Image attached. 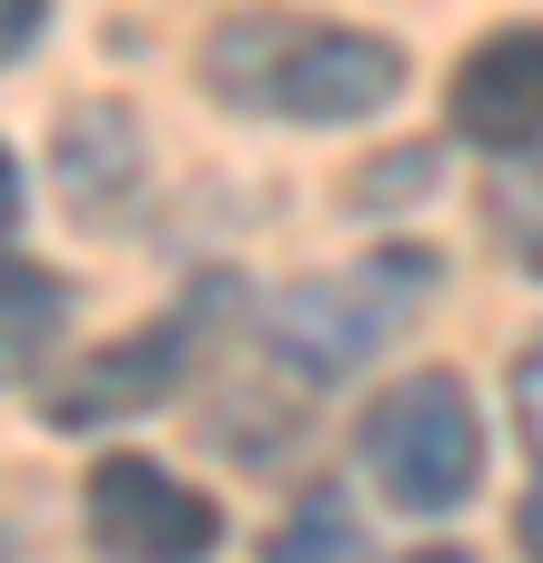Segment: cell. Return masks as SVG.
<instances>
[{"mask_svg": "<svg viewBox=\"0 0 543 563\" xmlns=\"http://www.w3.org/2000/svg\"><path fill=\"white\" fill-rule=\"evenodd\" d=\"M212 101H252V111H282V121H373L392 91H402V51L373 41V31H302V21H222L212 51Z\"/></svg>", "mask_w": 543, "mask_h": 563, "instance_id": "obj_1", "label": "cell"}, {"mask_svg": "<svg viewBox=\"0 0 543 563\" xmlns=\"http://www.w3.org/2000/svg\"><path fill=\"white\" fill-rule=\"evenodd\" d=\"M363 463L402 514H453L484 483V422L453 373H402L373 412H363Z\"/></svg>", "mask_w": 543, "mask_h": 563, "instance_id": "obj_2", "label": "cell"}, {"mask_svg": "<svg viewBox=\"0 0 543 563\" xmlns=\"http://www.w3.org/2000/svg\"><path fill=\"white\" fill-rule=\"evenodd\" d=\"M81 514H91V543L111 563H201L222 543V514H212V493H191L181 473L142 463V453H111L81 493Z\"/></svg>", "mask_w": 543, "mask_h": 563, "instance_id": "obj_3", "label": "cell"}, {"mask_svg": "<svg viewBox=\"0 0 543 563\" xmlns=\"http://www.w3.org/2000/svg\"><path fill=\"white\" fill-rule=\"evenodd\" d=\"M402 272H413V262H363V272H332V282L282 292V312H272L282 363H302V373H343V363H363V352L392 332Z\"/></svg>", "mask_w": 543, "mask_h": 563, "instance_id": "obj_4", "label": "cell"}, {"mask_svg": "<svg viewBox=\"0 0 543 563\" xmlns=\"http://www.w3.org/2000/svg\"><path fill=\"white\" fill-rule=\"evenodd\" d=\"M453 131L473 152H533L543 141V31L513 21L494 41H473L453 70Z\"/></svg>", "mask_w": 543, "mask_h": 563, "instance_id": "obj_5", "label": "cell"}, {"mask_svg": "<svg viewBox=\"0 0 543 563\" xmlns=\"http://www.w3.org/2000/svg\"><path fill=\"white\" fill-rule=\"evenodd\" d=\"M181 363H191V312L162 322V332H131V342H111V352H81L41 412L60 422V433H91V422H121V412H152V402L181 383Z\"/></svg>", "mask_w": 543, "mask_h": 563, "instance_id": "obj_6", "label": "cell"}, {"mask_svg": "<svg viewBox=\"0 0 543 563\" xmlns=\"http://www.w3.org/2000/svg\"><path fill=\"white\" fill-rule=\"evenodd\" d=\"M60 191H71V211H121L131 191H142V121H131L121 101H81L60 111Z\"/></svg>", "mask_w": 543, "mask_h": 563, "instance_id": "obj_7", "label": "cell"}, {"mask_svg": "<svg viewBox=\"0 0 543 563\" xmlns=\"http://www.w3.org/2000/svg\"><path fill=\"white\" fill-rule=\"evenodd\" d=\"M71 332V282L0 252V383H31Z\"/></svg>", "mask_w": 543, "mask_h": 563, "instance_id": "obj_8", "label": "cell"}, {"mask_svg": "<svg viewBox=\"0 0 543 563\" xmlns=\"http://www.w3.org/2000/svg\"><path fill=\"white\" fill-rule=\"evenodd\" d=\"M262 563H363V523H353V504H343L332 483H312L302 504L282 514V533H272Z\"/></svg>", "mask_w": 543, "mask_h": 563, "instance_id": "obj_9", "label": "cell"}, {"mask_svg": "<svg viewBox=\"0 0 543 563\" xmlns=\"http://www.w3.org/2000/svg\"><path fill=\"white\" fill-rule=\"evenodd\" d=\"M494 232L523 272H543V162L533 152H503V172H494Z\"/></svg>", "mask_w": 543, "mask_h": 563, "instance_id": "obj_10", "label": "cell"}, {"mask_svg": "<svg viewBox=\"0 0 543 563\" xmlns=\"http://www.w3.org/2000/svg\"><path fill=\"white\" fill-rule=\"evenodd\" d=\"M41 21H51V0H0V70L41 41Z\"/></svg>", "mask_w": 543, "mask_h": 563, "instance_id": "obj_11", "label": "cell"}, {"mask_svg": "<svg viewBox=\"0 0 543 563\" xmlns=\"http://www.w3.org/2000/svg\"><path fill=\"white\" fill-rule=\"evenodd\" d=\"M513 412H523V433L543 443V342L523 352V373H513Z\"/></svg>", "mask_w": 543, "mask_h": 563, "instance_id": "obj_12", "label": "cell"}, {"mask_svg": "<svg viewBox=\"0 0 543 563\" xmlns=\"http://www.w3.org/2000/svg\"><path fill=\"white\" fill-rule=\"evenodd\" d=\"M513 543H523V563H543V473L523 483V514H513Z\"/></svg>", "mask_w": 543, "mask_h": 563, "instance_id": "obj_13", "label": "cell"}, {"mask_svg": "<svg viewBox=\"0 0 543 563\" xmlns=\"http://www.w3.org/2000/svg\"><path fill=\"white\" fill-rule=\"evenodd\" d=\"M11 211H21V181H11V162H0V232H11Z\"/></svg>", "mask_w": 543, "mask_h": 563, "instance_id": "obj_14", "label": "cell"}, {"mask_svg": "<svg viewBox=\"0 0 543 563\" xmlns=\"http://www.w3.org/2000/svg\"><path fill=\"white\" fill-rule=\"evenodd\" d=\"M413 563H473V553H453V543H433V553H413Z\"/></svg>", "mask_w": 543, "mask_h": 563, "instance_id": "obj_15", "label": "cell"}]
</instances>
